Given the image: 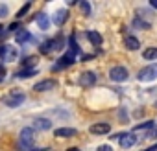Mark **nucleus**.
Returning <instances> with one entry per match:
<instances>
[{
	"mask_svg": "<svg viewBox=\"0 0 157 151\" xmlns=\"http://www.w3.org/2000/svg\"><path fill=\"white\" fill-rule=\"evenodd\" d=\"M67 19H68V11H67V9H57L56 15H54V22H56L57 26H63Z\"/></svg>",
	"mask_w": 157,
	"mask_h": 151,
	"instance_id": "dca6fc26",
	"label": "nucleus"
},
{
	"mask_svg": "<svg viewBox=\"0 0 157 151\" xmlns=\"http://www.w3.org/2000/svg\"><path fill=\"white\" fill-rule=\"evenodd\" d=\"M78 83H80L82 87H85V89L93 87V85L96 83V74H94V72H82V74H80V79H78Z\"/></svg>",
	"mask_w": 157,
	"mask_h": 151,
	"instance_id": "39448f33",
	"label": "nucleus"
},
{
	"mask_svg": "<svg viewBox=\"0 0 157 151\" xmlns=\"http://www.w3.org/2000/svg\"><path fill=\"white\" fill-rule=\"evenodd\" d=\"M151 125H153V122L150 120V122H144V123H140V125H137V127H135L133 131H139V129H148V127H151Z\"/></svg>",
	"mask_w": 157,
	"mask_h": 151,
	"instance_id": "393cba45",
	"label": "nucleus"
},
{
	"mask_svg": "<svg viewBox=\"0 0 157 151\" xmlns=\"http://www.w3.org/2000/svg\"><path fill=\"white\" fill-rule=\"evenodd\" d=\"M39 50H41L43 53H48V52H52V50H54V39H48V41H44V42L39 46Z\"/></svg>",
	"mask_w": 157,
	"mask_h": 151,
	"instance_id": "412c9836",
	"label": "nucleus"
},
{
	"mask_svg": "<svg viewBox=\"0 0 157 151\" xmlns=\"http://www.w3.org/2000/svg\"><path fill=\"white\" fill-rule=\"evenodd\" d=\"M96 151H113V147H111L109 144H102V145H100Z\"/></svg>",
	"mask_w": 157,
	"mask_h": 151,
	"instance_id": "bb28decb",
	"label": "nucleus"
},
{
	"mask_svg": "<svg viewBox=\"0 0 157 151\" xmlns=\"http://www.w3.org/2000/svg\"><path fill=\"white\" fill-rule=\"evenodd\" d=\"M155 107H157V101H155Z\"/></svg>",
	"mask_w": 157,
	"mask_h": 151,
	"instance_id": "473e14b6",
	"label": "nucleus"
},
{
	"mask_svg": "<svg viewBox=\"0 0 157 151\" xmlns=\"http://www.w3.org/2000/svg\"><path fill=\"white\" fill-rule=\"evenodd\" d=\"M124 44H126V48H128V50H139V48H140L139 39H137V37H133V35H126V37H124Z\"/></svg>",
	"mask_w": 157,
	"mask_h": 151,
	"instance_id": "2eb2a0df",
	"label": "nucleus"
},
{
	"mask_svg": "<svg viewBox=\"0 0 157 151\" xmlns=\"http://www.w3.org/2000/svg\"><path fill=\"white\" fill-rule=\"evenodd\" d=\"M35 63H37V57H35V55H30V57H26V59L22 61L24 68H33V66H35Z\"/></svg>",
	"mask_w": 157,
	"mask_h": 151,
	"instance_id": "4be33fe9",
	"label": "nucleus"
},
{
	"mask_svg": "<svg viewBox=\"0 0 157 151\" xmlns=\"http://www.w3.org/2000/svg\"><path fill=\"white\" fill-rule=\"evenodd\" d=\"M87 39L91 41V44H93V46H100V44H102V35H100L98 31H94V30L87 33Z\"/></svg>",
	"mask_w": 157,
	"mask_h": 151,
	"instance_id": "6ab92c4d",
	"label": "nucleus"
},
{
	"mask_svg": "<svg viewBox=\"0 0 157 151\" xmlns=\"http://www.w3.org/2000/svg\"><path fill=\"white\" fill-rule=\"evenodd\" d=\"M35 74H37V68H22L15 76H17V78H21V79H26V78H33Z\"/></svg>",
	"mask_w": 157,
	"mask_h": 151,
	"instance_id": "f3484780",
	"label": "nucleus"
},
{
	"mask_svg": "<svg viewBox=\"0 0 157 151\" xmlns=\"http://www.w3.org/2000/svg\"><path fill=\"white\" fill-rule=\"evenodd\" d=\"M150 6H151V8H155V9H157V0H150Z\"/></svg>",
	"mask_w": 157,
	"mask_h": 151,
	"instance_id": "c756f323",
	"label": "nucleus"
},
{
	"mask_svg": "<svg viewBox=\"0 0 157 151\" xmlns=\"http://www.w3.org/2000/svg\"><path fill=\"white\" fill-rule=\"evenodd\" d=\"M142 57H144L146 61H153V59H157V48H146L144 53H142Z\"/></svg>",
	"mask_w": 157,
	"mask_h": 151,
	"instance_id": "aec40b11",
	"label": "nucleus"
},
{
	"mask_svg": "<svg viewBox=\"0 0 157 151\" xmlns=\"http://www.w3.org/2000/svg\"><path fill=\"white\" fill-rule=\"evenodd\" d=\"M76 133H78V131L72 129V127H57L54 134H56L57 138H68V136H74Z\"/></svg>",
	"mask_w": 157,
	"mask_h": 151,
	"instance_id": "ddd939ff",
	"label": "nucleus"
},
{
	"mask_svg": "<svg viewBox=\"0 0 157 151\" xmlns=\"http://www.w3.org/2000/svg\"><path fill=\"white\" fill-rule=\"evenodd\" d=\"M50 127H52V122L48 118H33V122H32V129L33 131H46Z\"/></svg>",
	"mask_w": 157,
	"mask_h": 151,
	"instance_id": "6e6552de",
	"label": "nucleus"
},
{
	"mask_svg": "<svg viewBox=\"0 0 157 151\" xmlns=\"http://www.w3.org/2000/svg\"><path fill=\"white\" fill-rule=\"evenodd\" d=\"M33 129L32 127H24L21 131V145H32L33 144Z\"/></svg>",
	"mask_w": 157,
	"mask_h": 151,
	"instance_id": "1a4fd4ad",
	"label": "nucleus"
},
{
	"mask_svg": "<svg viewBox=\"0 0 157 151\" xmlns=\"http://www.w3.org/2000/svg\"><path fill=\"white\" fill-rule=\"evenodd\" d=\"M32 39V33L28 31V30H19L17 33H15V42L17 44H24V42H28Z\"/></svg>",
	"mask_w": 157,
	"mask_h": 151,
	"instance_id": "4468645a",
	"label": "nucleus"
},
{
	"mask_svg": "<svg viewBox=\"0 0 157 151\" xmlns=\"http://www.w3.org/2000/svg\"><path fill=\"white\" fill-rule=\"evenodd\" d=\"M10 30H11V31H19V30H21V24H19V22H13V24L10 26Z\"/></svg>",
	"mask_w": 157,
	"mask_h": 151,
	"instance_id": "c85d7f7f",
	"label": "nucleus"
},
{
	"mask_svg": "<svg viewBox=\"0 0 157 151\" xmlns=\"http://www.w3.org/2000/svg\"><path fill=\"white\" fill-rule=\"evenodd\" d=\"M74 57H76V53H74L72 50H70V52H67V53H65V55L59 59V63L54 66V70H56V68H63V66H68V64H72V63H74Z\"/></svg>",
	"mask_w": 157,
	"mask_h": 151,
	"instance_id": "9b49d317",
	"label": "nucleus"
},
{
	"mask_svg": "<svg viewBox=\"0 0 157 151\" xmlns=\"http://www.w3.org/2000/svg\"><path fill=\"white\" fill-rule=\"evenodd\" d=\"M56 87H57V81H56V79H43V81H39V83L33 85V90L44 92V90H52V89H56Z\"/></svg>",
	"mask_w": 157,
	"mask_h": 151,
	"instance_id": "0eeeda50",
	"label": "nucleus"
},
{
	"mask_svg": "<svg viewBox=\"0 0 157 151\" xmlns=\"http://www.w3.org/2000/svg\"><path fill=\"white\" fill-rule=\"evenodd\" d=\"M24 100H26L24 94H11V96L6 98V105L8 107H21L24 103Z\"/></svg>",
	"mask_w": 157,
	"mask_h": 151,
	"instance_id": "9d476101",
	"label": "nucleus"
},
{
	"mask_svg": "<svg viewBox=\"0 0 157 151\" xmlns=\"http://www.w3.org/2000/svg\"><path fill=\"white\" fill-rule=\"evenodd\" d=\"M6 74H8V72H6V66H4V64H0V81L6 78Z\"/></svg>",
	"mask_w": 157,
	"mask_h": 151,
	"instance_id": "cd10ccee",
	"label": "nucleus"
},
{
	"mask_svg": "<svg viewBox=\"0 0 157 151\" xmlns=\"http://www.w3.org/2000/svg\"><path fill=\"white\" fill-rule=\"evenodd\" d=\"M89 133H93V134H96V136H100V134H109V133H111V125L105 123V122H100V123L91 125V127H89Z\"/></svg>",
	"mask_w": 157,
	"mask_h": 151,
	"instance_id": "423d86ee",
	"label": "nucleus"
},
{
	"mask_svg": "<svg viewBox=\"0 0 157 151\" xmlns=\"http://www.w3.org/2000/svg\"><path fill=\"white\" fill-rule=\"evenodd\" d=\"M2 30H4V26H2V24H0V33H2Z\"/></svg>",
	"mask_w": 157,
	"mask_h": 151,
	"instance_id": "2f4dec72",
	"label": "nucleus"
},
{
	"mask_svg": "<svg viewBox=\"0 0 157 151\" xmlns=\"http://www.w3.org/2000/svg\"><path fill=\"white\" fill-rule=\"evenodd\" d=\"M28 11H30V2H26V4H24L21 9H19V13H17V19H22V17H24Z\"/></svg>",
	"mask_w": 157,
	"mask_h": 151,
	"instance_id": "5701e85b",
	"label": "nucleus"
},
{
	"mask_svg": "<svg viewBox=\"0 0 157 151\" xmlns=\"http://www.w3.org/2000/svg\"><path fill=\"white\" fill-rule=\"evenodd\" d=\"M109 78L113 81H117V83H122V81H126L129 78V72H128L126 66H113L109 70Z\"/></svg>",
	"mask_w": 157,
	"mask_h": 151,
	"instance_id": "f03ea898",
	"label": "nucleus"
},
{
	"mask_svg": "<svg viewBox=\"0 0 157 151\" xmlns=\"http://www.w3.org/2000/svg\"><path fill=\"white\" fill-rule=\"evenodd\" d=\"M80 8H82L83 15H91V4L89 2H80Z\"/></svg>",
	"mask_w": 157,
	"mask_h": 151,
	"instance_id": "b1692460",
	"label": "nucleus"
},
{
	"mask_svg": "<svg viewBox=\"0 0 157 151\" xmlns=\"http://www.w3.org/2000/svg\"><path fill=\"white\" fill-rule=\"evenodd\" d=\"M8 17V6L6 4H0V19Z\"/></svg>",
	"mask_w": 157,
	"mask_h": 151,
	"instance_id": "a878e982",
	"label": "nucleus"
},
{
	"mask_svg": "<svg viewBox=\"0 0 157 151\" xmlns=\"http://www.w3.org/2000/svg\"><path fill=\"white\" fill-rule=\"evenodd\" d=\"M35 20H37L39 30L46 31V30L50 28V19H48V15H44V13H37V15H35Z\"/></svg>",
	"mask_w": 157,
	"mask_h": 151,
	"instance_id": "f8f14e48",
	"label": "nucleus"
},
{
	"mask_svg": "<svg viewBox=\"0 0 157 151\" xmlns=\"http://www.w3.org/2000/svg\"><path fill=\"white\" fill-rule=\"evenodd\" d=\"M137 78H139L140 81H153V79H157V63H151V64L144 66V68L139 72Z\"/></svg>",
	"mask_w": 157,
	"mask_h": 151,
	"instance_id": "f257e3e1",
	"label": "nucleus"
},
{
	"mask_svg": "<svg viewBox=\"0 0 157 151\" xmlns=\"http://www.w3.org/2000/svg\"><path fill=\"white\" fill-rule=\"evenodd\" d=\"M68 151H80V149H78V147H70Z\"/></svg>",
	"mask_w": 157,
	"mask_h": 151,
	"instance_id": "7c9ffc66",
	"label": "nucleus"
},
{
	"mask_svg": "<svg viewBox=\"0 0 157 151\" xmlns=\"http://www.w3.org/2000/svg\"><path fill=\"white\" fill-rule=\"evenodd\" d=\"M17 55H19V52H17L15 46H11V44H2V46H0V59H2V61H8V63L15 61Z\"/></svg>",
	"mask_w": 157,
	"mask_h": 151,
	"instance_id": "7ed1b4c3",
	"label": "nucleus"
},
{
	"mask_svg": "<svg viewBox=\"0 0 157 151\" xmlns=\"http://www.w3.org/2000/svg\"><path fill=\"white\" fill-rule=\"evenodd\" d=\"M133 28H135V30H150L151 24L146 22V20H142L140 17H135V19H133Z\"/></svg>",
	"mask_w": 157,
	"mask_h": 151,
	"instance_id": "a211bd4d",
	"label": "nucleus"
},
{
	"mask_svg": "<svg viewBox=\"0 0 157 151\" xmlns=\"http://www.w3.org/2000/svg\"><path fill=\"white\" fill-rule=\"evenodd\" d=\"M117 140H118V144H120V147H133L135 145V142H137V136H135V133H120V134H117L115 136Z\"/></svg>",
	"mask_w": 157,
	"mask_h": 151,
	"instance_id": "20e7f679",
	"label": "nucleus"
}]
</instances>
